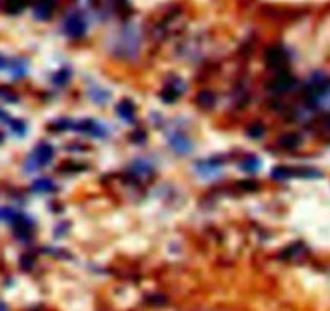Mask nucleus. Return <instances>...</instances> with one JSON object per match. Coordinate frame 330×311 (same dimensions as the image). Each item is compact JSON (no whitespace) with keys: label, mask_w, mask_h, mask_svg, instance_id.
<instances>
[{"label":"nucleus","mask_w":330,"mask_h":311,"mask_svg":"<svg viewBox=\"0 0 330 311\" xmlns=\"http://www.w3.org/2000/svg\"><path fill=\"white\" fill-rule=\"evenodd\" d=\"M52 158H53V147L50 145V144L42 142L36 147L34 152L29 155L24 168H26V171H36V169L42 168V166L50 163Z\"/></svg>","instance_id":"nucleus-1"},{"label":"nucleus","mask_w":330,"mask_h":311,"mask_svg":"<svg viewBox=\"0 0 330 311\" xmlns=\"http://www.w3.org/2000/svg\"><path fill=\"white\" fill-rule=\"evenodd\" d=\"M63 31L64 34L73 37V39H79L85 34L87 31V21H85L84 15L81 12L69 13L63 21Z\"/></svg>","instance_id":"nucleus-2"},{"label":"nucleus","mask_w":330,"mask_h":311,"mask_svg":"<svg viewBox=\"0 0 330 311\" xmlns=\"http://www.w3.org/2000/svg\"><path fill=\"white\" fill-rule=\"evenodd\" d=\"M266 62L270 68L277 69L279 73H284L287 63H289V57L282 47H270L266 52Z\"/></svg>","instance_id":"nucleus-3"},{"label":"nucleus","mask_w":330,"mask_h":311,"mask_svg":"<svg viewBox=\"0 0 330 311\" xmlns=\"http://www.w3.org/2000/svg\"><path fill=\"white\" fill-rule=\"evenodd\" d=\"M169 145L176 150V153H181V155H187L188 152L192 150V141L188 139L184 132H172L169 134Z\"/></svg>","instance_id":"nucleus-4"},{"label":"nucleus","mask_w":330,"mask_h":311,"mask_svg":"<svg viewBox=\"0 0 330 311\" xmlns=\"http://www.w3.org/2000/svg\"><path fill=\"white\" fill-rule=\"evenodd\" d=\"M58 0H37L34 5V17L37 20H48L55 12Z\"/></svg>","instance_id":"nucleus-5"},{"label":"nucleus","mask_w":330,"mask_h":311,"mask_svg":"<svg viewBox=\"0 0 330 311\" xmlns=\"http://www.w3.org/2000/svg\"><path fill=\"white\" fill-rule=\"evenodd\" d=\"M78 129L85 132V134H89V136H95V137L105 136V127L102 124H99V123L92 121V120H85V121L78 123Z\"/></svg>","instance_id":"nucleus-6"},{"label":"nucleus","mask_w":330,"mask_h":311,"mask_svg":"<svg viewBox=\"0 0 330 311\" xmlns=\"http://www.w3.org/2000/svg\"><path fill=\"white\" fill-rule=\"evenodd\" d=\"M291 85H293V79H291V76L287 71L284 73H279L277 79L272 83V85H270V89L275 90V92H287Z\"/></svg>","instance_id":"nucleus-7"},{"label":"nucleus","mask_w":330,"mask_h":311,"mask_svg":"<svg viewBox=\"0 0 330 311\" xmlns=\"http://www.w3.org/2000/svg\"><path fill=\"white\" fill-rule=\"evenodd\" d=\"M118 110V115H120V118H123L124 121H134L135 118V108H134V104L131 100H123L121 104H118L116 106Z\"/></svg>","instance_id":"nucleus-8"},{"label":"nucleus","mask_w":330,"mask_h":311,"mask_svg":"<svg viewBox=\"0 0 330 311\" xmlns=\"http://www.w3.org/2000/svg\"><path fill=\"white\" fill-rule=\"evenodd\" d=\"M29 0H7L5 2V10H7V13L10 15H16V13H21L23 10L28 7Z\"/></svg>","instance_id":"nucleus-9"},{"label":"nucleus","mask_w":330,"mask_h":311,"mask_svg":"<svg viewBox=\"0 0 330 311\" xmlns=\"http://www.w3.org/2000/svg\"><path fill=\"white\" fill-rule=\"evenodd\" d=\"M32 189H34V192H39V194H47V192H52L53 189H55V184H53L50 179L42 178V179L34 181Z\"/></svg>","instance_id":"nucleus-10"},{"label":"nucleus","mask_w":330,"mask_h":311,"mask_svg":"<svg viewBox=\"0 0 330 311\" xmlns=\"http://www.w3.org/2000/svg\"><path fill=\"white\" fill-rule=\"evenodd\" d=\"M89 95L90 99L97 102V104H106L108 99H110V94L106 92V90H103L102 87H90L89 89Z\"/></svg>","instance_id":"nucleus-11"},{"label":"nucleus","mask_w":330,"mask_h":311,"mask_svg":"<svg viewBox=\"0 0 330 311\" xmlns=\"http://www.w3.org/2000/svg\"><path fill=\"white\" fill-rule=\"evenodd\" d=\"M259 166H261V162H259V158H256V157H247L242 162L240 168L243 171H248V173H255V171L259 169Z\"/></svg>","instance_id":"nucleus-12"},{"label":"nucleus","mask_w":330,"mask_h":311,"mask_svg":"<svg viewBox=\"0 0 330 311\" xmlns=\"http://www.w3.org/2000/svg\"><path fill=\"white\" fill-rule=\"evenodd\" d=\"M197 100H198L200 105L205 106V108H209V106L214 105V95L211 94V92H208V90H203V92H200Z\"/></svg>","instance_id":"nucleus-13"},{"label":"nucleus","mask_w":330,"mask_h":311,"mask_svg":"<svg viewBox=\"0 0 330 311\" xmlns=\"http://www.w3.org/2000/svg\"><path fill=\"white\" fill-rule=\"evenodd\" d=\"M291 174H293V169L285 168V166H277V168L272 169V178L277 179V181L289 179V178H291Z\"/></svg>","instance_id":"nucleus-14"},{"label":"nucleus","mask_w":330,"mask_h":311,"mask_svg":"<svg viewBox=\"0 0 330 311\" xmlns=\"http://www.w3.org/2000/svg\"><path fill=\"white\" fill-rule=\"evenodd\" d=\"M300 144V137L295 136V134H287V136L280 137V145L284 147H289V148H293Z\"/></svg>","instance_id":"nucleus-15"},{"label":"nucleus","mask_w":330,"mask_h":311,"mask_svg":"<svg viewBox=\"0 0 330 311\" xmlns=\"http://www.w3.org/2000/svg\"><path fill=\"white\" fill-rule=\"evenodd\" d=\"M69 78H71V74H69L68 69H62V71H58L55 76L52 78V81L55 83L57 85H64L69 81Z\"/></svg>","instance_id":"nucleus-16"},{"label":"nucleus","mask_w":330,"mask_h":311,"mask_svg":"<svg viewBox=\"0 0 330 311\" xmlns=\"http://www.w3.org/2000/svg\"><path fill=\"white\" fill-rule=\"evenodd\" d=\"M247 134L250 136L251 139H259L264 134V127L261 124H251L250 127L247 129Z\"/></svg>","instance_id":"nucleus-17"},{"label":"nucleus","mask_w":330,"mask_h":311,"mask_svg":"<svg viewBox=\"0 0 330 311\" xmlns=\"http://www.w3.org/2000/svg\"><path fill=\"white\" fill-rule=\"evenodd\" d=\"M10 124H12V131H13L15 134H18V136H23V134L26 132V124H24L23 121L15 120V121L10 123Z\"/></svg>","instance_id":"nucleus-18"},{"label":"nucleus","mask_w":330,"mask_h":311,"mask_svg":"<svg viewBox=\"0 0 330 311\" xmlns=\"http://www.w3.org/2000/svg\"><path fill=\"white\" fill-rule=\"evenodd\" d=\"M21 265H23L24 268H26V266H31V265H32V258H29L28 255L23 256V258H21Z\"/></svg>","instance_id":"nucleus-19"},{"label":"nucleus","mask_w":330,"mask_h":311,"mask_svg":"<svg viewBox=\"0 0 330 311\" xmlns=\"http://www.w3.org/2000/svg\"><path fill=\"white\" fill-rule=\"evenodd\" d=\"M0 120H7V115H5L2 110H0Z\"/></svg>","instance_id":"nucleus-20"},{"label":"nucleus","mask_w":330,"mask_h":311,"mask_svg":"<svg viewBox=\"0 0 330 311\" xmlns=\"http://www.w3.org/2000/svg\"><path fill=\"white\" fill-rule=\"evenodd\" d=\"M2 139H3V136H2V134H0V142H2Z\"/></svg>","instance_id":"nucleus-21"}]
</instances>
